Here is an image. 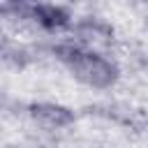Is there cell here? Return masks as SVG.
Wrapping results in <instances>:
<instances>
[{
  "mask_svg": "<svg viewBox=\"0 0 148 148\" xmlns=\"http://www.w3.org/2000/svg\"><path fill=\"white\" fill-rule=\"evenodd\" d=\"M30 18L37 25H42L44 30H60V28H67L72 23V12L62 5L37 2L30 7Z\"/></svg>",
  "mask_w": 148,
  "mask_h": 148,
  "instance_id": "3",
  "label": "cell"
},
{
  "mask_svg": "<svg viewBox=\"0 0 148 148\" xmlns=\"http://www.w3.org/2000/svg\"><path fill=\"white\" fill-rule=\"evenodd\" d=\"M67 69L72 72V76L76 81H81L90 88H97V90L111 88L118 81V65L113 60H109L106 56L88 51L83 46L74 56V60L67 62Z\"/></svg>",
  "mask_w": 148,
  "mask_h": 148,
  "instance_id": "1",
  "label": "cell"
},
{
  "mask_svg": "<svg viewBox=\"0 0 148 148\" xmlns=\"http://www.w3.org/2000/svg\"><path fill=\"white\" fill-rule=\"evenodd\" d=\"M5 2H7L5 7H23L28 0H5Z\"/></svg>",
  "mask_w": 148,
  "mask_h": 148,
  "instance_id": "5",
  "label": "cell"
},
{
  "mask_svg": "<svg viewBox=\"0 0 148 148\" xmlns=\"http://www.w3.org/2000/svg\"><path fill=\"white\" fill-rule=\"evenodd\" d=\"M30 118L46 130H62L74 123V111L58 102H32L28 106Z\"/></svg>",
  "mask_w": 148,
  "mask_h": 148,
  "instance_id": "2",
  "label": "cell"
},
{
  "mask_svg": "<svg viewBox=\"0 0 148 148\" xmlns=\"http://www.w3.org/2000/svg\"><path fill=\"white\" fill-rule=\"evenodd\" d=\"M143 2H148V0H143Z\"/></svg>",
  "mask_w": 148,
  "mask_h": 148,
  "instance_id": "6",
  "label": "cell"
},
{
  "mask_svg": "<svg viewBox=\"0 0 148 148\" xmlns=\"http://www.w3.org/2000/svg\"><path fill=\"white\" fill-rule=\"evenodd\" d=\"M74 35L79 37V42L83 46L92 44H111L113 39V28L111 23L102 21V18H95V16H88V18H81L76 25H74Z\"/></svg>",
  "mask_w": 148,
  "mask_h": 148,
  "instance_id": "4",
  "label": "cell"
}]
</instances>
